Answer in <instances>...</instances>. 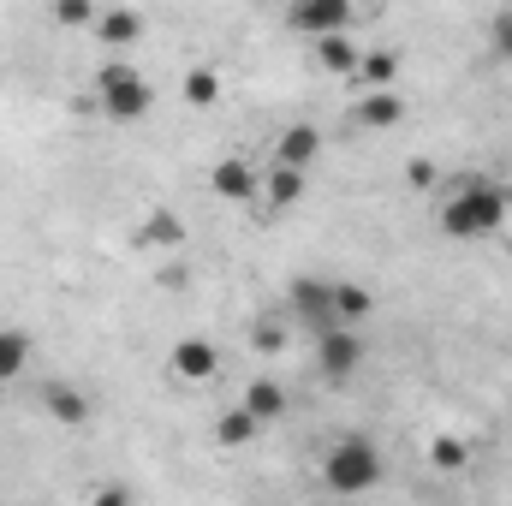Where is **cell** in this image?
Masks as SVG:
<instances>
[{"label":"cell","mask_w":512,"mask_h":506,"mask_svg":"<svg viewBox=\"0 0 512 506\" xmlns=\"http://www.w3.org/2000/svg\"><path fill=\"white\" fill-rule=\"evenodd\" d=\"M501 227H507V191H495V185H483V179L459 185V191L441 203V233H447V239H489V233H501Z\"/></svg>","instance_id":"cell-1"},{"label":"cell","mask_w":512,"mask_h":506,"mask_svg":"<svg viewBox=\"0 0 512 506\" xmlns=\"http://www.w3.org/2000/svg\"><path fill=\"white\" fill-rule=\"evenodd\" d=\"M322 483H328L334 495H370V489L382 483V453H376V441H370V435L334 441L328 459H322Z\"/></svg>","instance_id":"cell-2"},{"label":"cell","mask_w":512,"mask_h":506,"mask_svg":"<svg viewBox=\"0 0 512 506\" xmlns=\"http://www.w3.org/2000/svg\"><path fill=\"white\" fill-rule=\"evenodd\" d=\"M96 102H102V114H108L114 126H131V120H143V114L155 108V90L143 84V72H137V66L108 60V66L96 72Z\"/></svg>","instance_id":"cell-3"},{"label":"cell","mask_w":512,"mask_h":506,"mask_svg":"<svg viewBox=\"0 0 512 506\" xmlns=\"http://www.w3.org/2000/svg\"><path fill=\"white\" fill-rule=\"evenodd\" d=\"M316 370L322 381H352L364 370V340H358V328H346V322H334V328H322L316 334Z\"/></svg>","instance_id":"cell-4"},{"label":"cell","mask_w":512,"mask_h":506,"mask_svg":"<svg viewBox=\"0 0 512 506\" xmlns=\"http://www.w3.org/2000/svg\"><path fill=\"white\" fill-rule=\"evenodd\" d=\"M286 304H292V316H298L310 334L334 328V280H322V274H298V280L286 286Z\"/></svg>","instance_id":"cell-5"},{"label":"cell","mask_w":512,"mask_h":506,"mask_svg":"<svg viewBox=\"0 0 512 506\" xmlns=\"http://www.w3.org/2000/svg\"><path fill=\"white\" fill-rule=\"evenodd\" d=\"M352 0H292L286 24L304 30V36H328V30H352Z\"/></svg>","instance_id":"cell-6"},{"label":"cell","mask_w":512,"mask_h":506,"mask_svg":"<svg viewBox=\"0 0 512 506\" xmlns=\"http://www.w3.org/2000/svg\"><path fill=\"white\" fill-rule=\"evenodd\" d=\"M209 191H215L221 203H256V191H262V173H256L251 161L227 155V161H215V167H209Z\"/></svg>","instance_id":"cell-7"},{"label":"cell","mask_w":512,"mask_h":506,"mask_svg":"<svg viewBox=\"0 0 512 506\" xmlns=\"http://www.w3.org/2000/svg\"><path fill=\"white\" fill-rule=\"evenodd\" d=\"M167 364H173V376H179V381H191V387H197V381H215L221 352H215L209 340H197V334H191V340H179V346L167 352Z\"/></svg>","instance_id":"cell-8"},{"label":"cell","mask_w":512,"mask_h":506,"mask_svg":"<svg viewBox=\"0 0 512 506\" xmlns=\"http://www.w3.org/2000/svg\"><path fill=\"white\" fill-rule=\"evenodd\" d=\"M304 185H310V173H304V167H286V161H274V167L262 173V203L280 215V209L304 203Z\"/></svg>","instance_id":"cell-9"},{"label":"cell","mask_w":512,"mask_h":506,"mask_svg":"<svg viewBox=\"0 0 512 506\" xmlns=\"http://www.w3.org/2000/svg\"><path fill=\"white\" fill-rule=\"evenodd\" d=\"M316 60H322V72H334V78H358L364 48L352 42V30H328V36H316Z\"/></svg>","instance_id":"cell-10"},{"label":"cell","mask_w":512,"mask_h":506,"mask_svg":"<svg viewBox=\"0 0 512 506\" xmlns=\"http://www.w3.org/2000/svg\"><path fill=\"white\" fill-rule=\"evenodd\" d=\"M352 120L364 131H393L405 120V96H399V90H370V96L352 108Z\"/></svg>","instance_id":"cell-11"},{"label":"cell","mask_w":512,"mask_h":506,"mask_svg":"<svg viewBox=\"0 0 512 506\" xmlns=\"http://www.w3.org/2000/svg\"><path fill=\"white\" fill-rule=\"evenodd\" d=\"M316 155H322V131L316 126H286L280 131V149H274V161H286V167H316Z\"/></svg>","instance_id":"cell-12"},{"label":"cell","mask_w":512,"mask_h":506,"mask_svg":"<svg viewBox=\"0 0 512 506\" xmlns=\"http://www.w3.org/2000/svg\"><path fill=\"white\" fill-rule=\"evenodd\" d=\"M137 245H149V251H173V245H185V221H179L173 209H149L143 227H137Z\"/></svg>","instance_id":"cell-13"},{"label":"cell","mask_w":512,"mask_h":506,"mask_svg":"<svg viewBox=\"0 0 512 506\" xmlns=\"http://www.w3.org/2000/svg\"><path fill=\"white\" fill-rule=\"evenodd\" d=\"M42 405H48V417H54V423H66V429L90 423V399H84L78 387H66V381H54V387L42 393Z\"/></svg>","instance_id":"cell-14"},{"label":"cell","mask_w":512,"mask_h":506,"mask_svg":"<svg viewBox=\"0 0 512 506\" xmlns=\"http://www.w3.org/2000/svg\"><path fill=\"white\" fill-rule=\"evenodd\" d=\"M256 429H262V417H256L251 405H239V411H221V417H215V447H251Z\"/></svg>","instance_id":"cell-15"},{"label":"cell","mask_w":512,"mask_h":506,"mask_svg":"<svg viewBox=\"0 0 512 506\" xmlns=\"http://www.w3.org/2000/svg\"><path fill=\"white\" fill-rule=\"evenodd\" d=\"M376 310V292L370 286H352V280H334V322H346V328H358L364 316Z\"/></svg>","instance_id":"cell-16"},{"label":"cell","mask_w":512,"mask_h":506,"mask_svg":"<svg viewBox=\"0 0 512 506\" xmlns=\"http://www.w3.org/2000/svg\"><path fill=\"white\" fill-rule=\"evenodd\" d=\"M96 36H102L108 48H131V42L143 36V18H137L131 6H114V12H102V18H96Z\"/></svg>","instance_id":"cell-17"},{"label":"cell","mask_w":512,"mask_h":506,"mask_svg":"<svg viewBox=\"0 0 512 506\" xmlns=\"http://www.w3.org/2000/svg\"><path fill=\"white\" fill-rule=\"evenodd\" d=\"M399 66H405V60H399L393 48H376V54H364V60H358V84H364V90H393Z\"/></svg>","instance_id":"cell-18"},{"label":"cell","mask_w":512,"mask_h":506,"mask_svg":"<svg viewBox=\"0 0 512 506\" xmlns=\"http://www.w3.org/2000/svg\"><path fill=\"white\" fill-rule=\"evenodd\" d=\"M24 364H30V334H18V328H0V387L24 376Z\"/></svg>","instance_id":"cell-19"},{"label":"cell","mask_w":512,"mask_h":506,"mask_svg":"<svg viewBox=\"0 0 512 506\" xmlns=\"http://www.w3.org/2000/svg\"><path fill=\"white\" fill-rule=\"evenodd\" d=\"M245 405H251L262 423H274V417L286 411V387H280V381H268V376H256L251 387H245Z\"/></svg>","instance_id":"cell-20"},{"label":"cell","mask_w":512,"mask_h":506,"mask_svg":"<svg viewBox=\"0 0 512 506\" xmlns=\"http://www.w3.org/2000/svg\"><path fill=\"white\" fill-rule=\"evenodd\" d=\"M185 102L191 108H215L221 102V72L215 66H191L185 72Z\"/></svg>","instance_id":"cell-21"},{"label":"cell","mask_w":512,"mask_h":506,"mask_svg":"<svg viewBox=\"0 0 512 506\" xmlns=\"http://www.w3.org/2000/svg\"><path fill=\"white\" fill-rule=\"evenodd\" d=\"M429 465H435V471H465V465H471V447H465L459 435H435V441H429Z\"/></svg>","instance_id":"cell-22"},{"label":"cell","mask_w":512,"mask_h":506,"mask_svg":"<svg viewBox=\"0 0 512 506\" xmlns=\"http://www.w3.org/2000/svg\"><path fill=\"white\" fill-rule=\"evenodd\" d=\"M489 54L512 66V6H501V12L489 18Z\"/></svg>","instance_id":"cell-23"},{"label":"cell","mask_w":512,"mask_h":506,"mask_svg":"<svg viewBox=\"0 0 512 506\" xmlns=\"http://www.w3.org/2000/svg\"><path fill=\"white\" fill-rule=\"evenodd\" d=\"M54 18H60L66 30H84V24H96V6H90V0H54Z\"/></svg>","instance_id":"cell-24"},{"label":"cell","mask_w":512,"mask_h":506,"mask_svg":"<svg viewBox=\"0 0 512 506\" xmlns=\"http://www.w3.org/2000/svg\"><path fill=\"white\" fill-rule=\"evenodd\" d=\"M251 346L262 352V358H274V352L286 346V328H280V322H256V328H251Z\"/></svg>","instance_id":"cell-25"},{"label":"cell","mask_w":512,"mask_h":506,"mask_svg":"<svg viewBox=\"0 0 512 506\" xmlns=\"http://www.w3.org/2000/svg\"><path fill=\"white\" fill-rule=\"evenodd\" d=\"M435 179H441V173H435V161H429V155L405 161V185H411V191H435Z\"/></svg>","instance_id":"cell-26"},{"label":"cell","mask_w":512,"mask_h":506,"mask_svg":"<svg viewBox=\"0 0 512 506\" xmlns=\"http://www.w3.org/2000/svg\"><path fill=\"white\" fill-rule=\"evenodd\" d=\"M161 286H173V292H179V286H185V268H179V262H167V268H161Z\"/></svg>","instance_id":"cell-27"},{"label":"cell","mask_w":512,"mask_h":506,"mask_svg":"<svg viewBox=\"0 0 512 506\" xmlns=\"http://www.w3.org/2000/svg\"><path fill=\"white\" fill-rule=\"evenodd\" d=\"M96 501H108V506H120V501H131V489H120V483H114V489H96Z\"/></svg>","instance_id":"cell-28"}]
</instances>
